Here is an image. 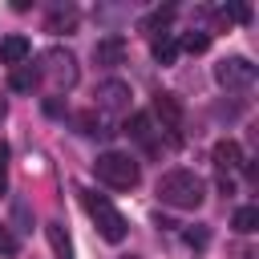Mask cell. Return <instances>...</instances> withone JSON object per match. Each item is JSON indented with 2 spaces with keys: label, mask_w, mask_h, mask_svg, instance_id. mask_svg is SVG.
<instances>
[{
  "label": "cell",
  "mask_w": 259,
  "mask_h": 259,
  "mask_svg": "<svg viewBox=\"0 0 259 259\" xmlns=\"http://www.w3.org/2000/svg\"><path fill=\"white\" fill-rule=\"evenodd\" d=\"M158 198L166 206H178V210H198L206 198V186L194 170H166L158 178Z\"/></svg>",
  "instance_id": "cell-1"
},
{
  "label": "cell",
  "mask_w": 259,
  "mask_h": 259,
  "mask_svg": "<svg viewBox=\"0 0 259 259\" xmlns=\"http://www.w3.org/2000/svg\"><path fill=\"white\" fill-rule=\"evenodd\" d=\"M93 174H97L105 186H113V190H130V186H138V162H134L130 154H121V150H105V154H97Z\"/></svg>",
  "instance_id": "cell-2"
},
{
  "label": "cell",
  "mask_w": 259,
  "mask_h": 259,
  "mask_svg": "<svg viewBox=\"0 0 259 259\" xmlns=\"http://www.w3.org/2000/svg\"><path fill=\"white\" fill-rule=\"evenodd\" d=\"M81 198H85V210L93 214L101 239H105V243H121L125 231H130V223L121 219V210H113V202H109L105 194H97V190H81Z\"/></svg>",
  "instance_id": "cell-3"
},
{
  "label": "cell",
  "mask_w": 259,
  "mask_h": 259,
  "mask_svg": "<svg viewBox=\"0 0 259 259\" xmlns=\"http://www.w3.org/2000/svg\"><path fill=\"white\" fill-rule=\"evenodd\" d=\"M255 65L247 61V57H227V61H219L214 65V77H219V85H227V89H247V85H255Z\"/></svg>",
  "instance_id": "cell-4"
},
{
  "label": "cell",
  "mask_w": 259,
  "mask_h": 259,
  "mask_svg": "<svg viewBox=\"0 0 259 259\" xmlns=\"http://www.w3.org/2000/svg\"><path fill=\"white\" fill-rule=\"evenodd\" d=\"M45 73H49L57 85H73V81H77V61H73V53L49 49V53H45Z\"/></svg>",
  "instance_id": "cell-5"
},
{
  "label": "cell",
  "mask_w": 259,
  "mask_h": 259,
  "mask_svg": "<svg viewBox=\"0 0 259 259\" xmlns=\"http://www.w3.org/2000/svg\"><path fill=\"white\" fill-rule=\"evenodd\" d=\"M130 85L125 81H117V77H109V81H101L97 85V105L101 109H109V113H121V109H130Z\"/></svg>",
  "instance_id": "cell-6"
},
{
  "label": "cell",
  "mask_w": 259,
  "mask_h": 259,
  "mask_svg": "<svg viewBox=\"0 0 259 259\" xmlns=\"http://www.w3.org/2000/svg\"><path fill=\"white\" fill-rule=\"evenodd\" d=\"M150 117H158V125L166 134H178L182 130V101L174 93H162V97H154V113Z\"/></svg>",
  "instance_id": "cell-7"
},
{
  "label": "cell",
  "mask_w": 259,
  "mask_h": 259,
  "mask_svg": "<svg viewBox=\"0 0 259 259\" xmlns=\"http://www.w3.org/2000/svg\"><path fill=\"white\" fill-rule=\"evenodd\" d=\"M93 61H97V65H105V69H113V65H121V61H125V40H121L117 32H109V36H101V40L93 45Z\"/></svg>",
  "instance_id": "cell-8"
},
{
  "label": "cell",
  "mask_w": 259,
  "mask_h": 259,
  "mask_svg": "<svg viewBox=\"0 0 259 259\" xmlns=\"http://www.w3.org/2000/svg\"><path fill=\"white\" fill-rule=\"evenodd\" d=\"M28 57H32V40H28V36H4V40H0V61H4L8 69L24 65Z\"/></svg>",
  "instance_id": "cell-9"
},
{
  "label": "cell",
  "mask_w": 259,
  "mask_h": 259,
  "mask_svg": "<svg viewBox=\"0 0 259 259\" xmlns=\"http://www.w3.org/2000/svg\"><path fill=\"white\" fill-rule=\"evenodd\" d=\"M36 81H40V69L36 65H16V69H8V89L12 93H32L36 89Z\"/></svg>",
  "instance_id": "cell-10"
},
{
  "label": "cell",
  "mask_w": 259,
  "mask_h": 259,
  "mask_svg": "<svg viewBox=\"0 0 259 259\" xmlns=\"http://www.w3.org/2000/svg\"><path fill=\"white\" fill-rule=\"evenodd\" d=\"M210 158H214V166L227 174V170H235V166L243 162V150H239V142H235V138H223V142L214 146V154H210Z\"/></svg>",
  "instance_id": "cell-11"
},
{
  "label": "cell",
  "mask_w": 259,
  "mask_h": 259,
  "mask_svg": "<svg viewBox=\"0 0 259 259\" xmlns=\"http://www.w3.org/2000/svg\"><path fill=\"white\" fill-rule=\"evenodd\" d=\"M125 134H130L134 142H142V146L154 150V117H150V113H134V117L125 121Z\"/></svg>",
  "instance_id": "cell-12"
},
{
  "label": "cell",
  "mask_w": 259,
  "mask_h": 259,
  "mask_svg": "<svg viewBox=\"0 0 259 259\" xmlns=\"http://www.w3.org/2000/svg\"><path fill=\"white\" fill-rule=\"evenodd\" d=\"M45 235H49V243H53V255H57V259H73V239H69L65 223H49V227H45Z\"/></svg>",
  "instance_id": "cell-13"
},
{
  "label": "cell",
  "mask_w": 259,
  "mask_h": 259,
  "mask_svg": "<svg viewBox=\"0 0 259 259\" xmlns=\"http://www.w3.org/2000/svg\"><path fill=\"white\" fill-rule=\"evenodd\" d=\"M154 61H158V65H174V61H178V40H174L170 32H162V36L154 40Z\"/></svg>",
  "instance_id": "cell-14"
},
{
  "label": "cell",
  "mask_w": 259,
  "mask_h": 259,
  "mask_svg": "<svg viewBox=\"0 0 259 259\" xmlns=\"http://www.w3.org/2000/svg\"><path fill=\"white\" fill-rule=\"evenodd\" d=\"M231 227H235V231H243V235L259 231V206H239V210H235V219H231Z\"/></svg>",
  "instance_id": "cell-15"
},
{
  "label": "cell",
  "mask_w": 259,
  "mask_h": 259,
  "mask_svg": "<svg viewBox=\"0 0 259 259\" xmlns=\"http://www.w3.org/2000/svg\"><path fill=\"white\" fill-rule=\"evenodd\" d=\"M45 28H49V32H73V28H77V12H73V8H57Z\"/></svg>",
  "instance_id": "cell-16"
},
{
  "label": "cell",
  "mask_w": 259,
  "mask_h": 259,
  "mask_svg": "<svg viewBox=\"0 0 259 259\" xmlns=\"http://www.w3.org/2000/svg\"><path fill=\"white\" fill-rule=\"evenodd\" d=\"M219 20H239V24H247V20H251V4H231V8H219Z\"/></svg>",
  "instance_id": "cell-17"
},
{
  "label": "cell",
  "mask_w": 259,
  "mask_h": 259,
  "mask_svg": "<svg viewBox=\"0 0 259 259\" xmlns=\"http://www.w3.org/2000/svg\"><path fill=\"white\" fill-rule=\"evenodd\" d=\"M206 45H210V36H206V32H186L178 49H186V53H206Z\"/></svg>",
  "instance_id": "cell-18"
},
{
  "label": "cell",
  "mask_w": 259,
  "mask_h": 259,
  "mask_svg": "<svg viewBox=\"0 0 259 259\" xmlns=\"http://www.w3.org/2000/svg\"><path fill=\"white\" fill-rule=\"evenodd\" d=\"M16 251H20V239L8 227H0V255H16Z\"/></svg>",
  "instance_id": "cell-19"
},
{
  "label": "cell",
  "mask_w": 259,
  "mask_h": 259,
  "mask_svg": "<svg viewBox=\"0 0 259 259\" xmlns=\"http://www.w3.org/2000/svg\"><path fill=\"white\" fill-rule=\"evenodd\" d=\"M182 239H186V247H206V239H210V235H206L202 227H186V231H182Z\"/></svg>",
  "instance_id": "cell-20"
},
{
  "label": "cell",
  "mask_w": 259,
  "mask_h": 259,
  "mask_svg": "<svg viewBox=\"0 0 259 259\" xmlns=\"http://www.w3.org/2000/svg\"><path fill=\"white\" fill-rule=\"evenodd\" d=\"M77 125H81V134H105V130H101V121H97V113H81V117H77Z\"/></svg>",
  "instance_id": "cell-21"
},
{
  "label": "cell",
  "mask_w": 259,
  "mask_h": 259,
  "mask_svg": "<svg viewBox=\"0 0 259 259\" xmlns=\"http://www.w3.org/2000/svg\"><path fill=\"white\" fill-rule=\"evenodd\" d=\"M8 190V146L0 142V194Z\"/></svg>",
  "instance_id": "cell-22"
},
{
  "label": "cell",
  "mask_w": 259,
  "mask_h": 259,
  "mask_svg": "<svg viewBox=\"0 0 259 259\" xmlns=\"http://www.w3.org/2000/svg\"><path fill=\"white\" fill-rule=\"evenodd\" d=\"M45 113H53V117H57V113H61V101H57V97H49V101H45Z\"/></svg>",
  "instance_id": "cell-23"
},
{
  "label": "cell",
  "mask_w": 259,
  "mask_h": 259,
  "mask_svg": "<svg viewBox=\"0 0 259 259\" xmlns=\"http://www.w3.org/2000/svg\"><path fill=\"white\" fill-rule=\"evenodd\" d=\"M0 117H4V101H0Z\"/></svg>",
  "instance_id": "cell-24"
},
{
  "label": "cell",
  "mask_w": 259,
  "mask_h": 259,
  "mask_svg": "<svg viewBox=\"0 0 259 259\" xmlns=\"http://www.w3.org/2000/svg\"><path fill=\"white\" fill-rule=\"evenodd\" d=\"M121 259H134V255H121Z\"/></svg>",
  "instance_id": "cell-25"
}]
</instances>
